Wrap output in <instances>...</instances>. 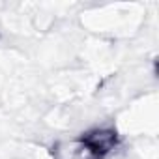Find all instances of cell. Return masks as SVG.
I'll list each match as a JSON object with an SVG mask.
<instances>
[{
    "label": "cell",
    "instance_id": "cell-1",
    "mask_svg": "<svg viewBox=\"0 0 159 159\" xmlns=\"http://www.w3.org/2000/svg\"><path fill=\"white\" fill-rule=\"evenodd\" d=\"M83 144L90 153H94L98 157H103V155H107L109 152L114 150L116 133L111 131V129H96V131H90L83 137Z\"/></svg>",
    "mask_w": 159,
    "mask_h": 159
}]
</instances>
